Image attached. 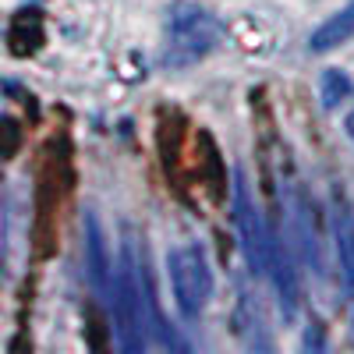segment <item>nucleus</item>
Here are the masks:
<instances>
[{
    "mask_svg": "<svg viewBox=\"0 0 354 354\" xmlns=\"http://www.w3.org/2000/svg\"><path fill=\"white\" fill-rule=\"evenodd\" d=\"M344 128H347V135H351V142H354V113H347V121H344Z\"/></svg>",
    "mask_w": 354,
    "mask_h": 354,
    "instance_id": "0eeeda50",
    "label": "nucleus"
},
{
    "mask_svg": "<svg viewBox=\"0 0 354 354\" xmlns=\"http://www.w3.org/2000/svg\"><path fill=\"white\" fill-rule=\"evenodd\" d=\"M351 88H354V82L344 71L330 68V71H322V78H319V100H322V106H326V110H337L351 96Z\"/></svg>",
    "mask_w": 354,
    "mask_h": 354,
    "instance_id": "423d86ee",
    "label": "nucleus"
},
{
    "mask_svg": "<svg viewBox=\"0 0 354 354\" xmlns=\"http://www.w3.org/2000/svg\"><path fill=\"white\" fill-rule=\"evenodd\" d=\"M234 230H238V241H241V252L245 259L252 262L255 273H270V259H273V245L277 238L266 227L259 205L248 192V181L245 174H238V185H234Z\"/></svg>",
    "mask_w": 354,
    "mask_h": 354,
    "instance_id": "7ed1b4c3",
    "label": "nucleus"
},
{
    "mask_svg": "<svg viewBox=\"0 0 354 354\" xmlns=\"http://www.w3.org/2000/svg\"><path fill=\"white\" fill-rule=\"evenodd\" d=\"M220 18L213 11H205L198 4H174L167 15V53L163 61L170 68H188L195 61H202L216 43H220Z\"/></svg>",
    "mask_w": 354,
    "mask_h": 354,
    "instance_id": "f257e3e1",
    "label": "nucleus"
},
{
    "mask_svg": "<svg viewBox=\"0 0 354 354\" xmlns=\"http://www.w3.org/2000/svg\"><path fill=\"white\" fill-rule=\"evenodd\" d=\"M337 248H340V266H344V283L354 294V216L351 213H337Z\"/></svg>",
    "mask_w": 354,
    "mask_h": 354,
    "instance_id": "39448f33",
    "label": "nucleus"
},
{
    "mask_svg": "<svg viewBox=\"0 0 354 354\" xmlns=\"http://www.w3.org/2000/svg\"><path fill=\"white\" fill-rule=\"evenodd\" d=\"M167 270H170V287H174V301L188 319H195L205 301L213 294V270L209 259L198 245H177L167 255Z\"/></svg>",
    "mask_w": 354,
    "mask_h": 354,
    "instance_id": "f03ea898",
    "label": "nucleus"
},
{
    "mask_svg": "<svg viewBox=\"0 0 354 354\" xmlns=\"http://www.w3.org/2000/svg\"><path fill=\"white\" fill-rule=\"evenodd\" d=\"M351 36H354V0H351L347 8H340L337 15H330L326 21L315 28V32L308 36V50L312 53H330L340 43H347Z\"/></svg>",
    "mask_w": 354,
    "mask_h": 354,
    "instance_id": "20e7f679",
    "label": "nucleus"
}]
</instances>
